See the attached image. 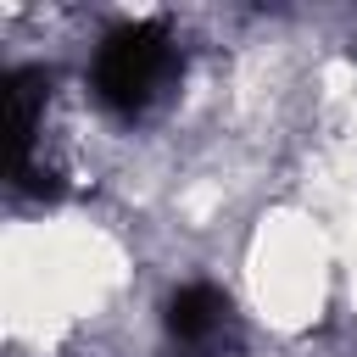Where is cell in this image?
I'll list each match as a JSON object with an SVG mask.
<instances>
[{
	"mask_svg": "<svg viewBox=\"0 0 357 357\" xmlns=\"http://www.w3.org/2000/svg\"><path fill=\"white\" fill-rule=\"evenodd\" d=\"M178 67V50H173V33L167 22L156 17H139V22H123L100 39L95 50V67H89V89L106 112L117 117H139L173 78Z\"/></svg>",
	"mask_w": 357,
	"mask_h": 357,
	"instance_id": "obj_1",
	"label": "cell"
},
{
	"mask_svg": "<svg viewBox=\"0 0 357 357\" xmlns=\"http://www.w3.org/2000/svg\"><path fill=\"white\" fill-rule=\"evenodd\" d=\"M223 329H229V296H223L218 284L190 279V284L173 290V301H167V335H173L178 346L206 351V346L223 340Z\"/></svg>",
	"mask_w": 357,
	"mask_h": 357,
	"instance_id": "obj_2",
	"label": "cell"
}]
</instances>
